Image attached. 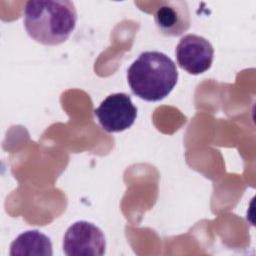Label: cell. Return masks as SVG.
Returning <instances> with one entry per match:
<instances>
[{"mask_svg": "<svg viewBox=\"0 0 256 256\" xmlns=\"http://www.w3.org/2000/svg\"><path fill=\"white\" fill-rule=\"evenodd\" d=\"M24 27L28 35L43 45L65 42L74 31L77 12L68 0H30L23 10Z\"/></svg>", "mask_w": 256, "mask_h": 256, "instance_id": "1", "label": "cell"}, {"mask_svg": "<svg viewBox=\"0 0 256 256\" xmlns=\"http://www.w3.org/2000/svg\"><path fill=\"white\" fill-rule=\"evenodd\" d=\"M178 80L174 61L159 51L142 52L127 70V81L137 97L156 102L167 97Z\"/></svg>", "mask_w": 256, "mask_h": 256, "instance_id": "2", "label": "cell"}, {"mask_svg": "<svg viewBox=\"0 0 256 256\" xmlns=\"http://www.w3.org/2000/svg\"><path fill=\"white\" fill-rule=\"evenodd\" d=\"M105 249L104 233L93 223L77 221L65 232L63 252L67 256H102Z\"/></svg>", "mask_w": 256, "mask_h": 256, "instance_id": "3", "label": "cell"}, {"mask_svg": "<svg viewBox=\"0 0 256 256\" xmlns=\"http://www.w3.org/2000/svg\"><path fill=\"white\" fill-rule=\"evenodd\" d=\"M100 126L109 133L122 132L130 128L137 117V108L129 95L114 93L107 96L94 110Z\"/></svg>", "mask_w": 256, "mask_h": 256, "instance_id": "4", "label": "cell"}, {"mask_svg": "<svg viewBox=\"0 0 256 256\" xmlns=\"http://www.w3.org/2000/svg\"><path fill=\"white\" fill-rule=\"evenodd\" d=\"M176 59L179 66L192 75H199L210 69L214 48L202 36L187 34L183 36L176 46Z\"/></svg>", "mask_w": 256, "mask_h": 256, "instance_id": "5", "label": "cell"}, {"mask_svg": "<svg viewBox=\"0 0 256 256\" xmlns=\"http://www.w3.org/2000/svg\"><path fill=\"white\" fill-rule=\"evenodd\" d=\"M159 31L166 36H179L190 27V13L185 1H163L154 13Z\"/></svg>", "mask_w": 256, "mask_h": 256, "instance_id": "6", "label": "cell"}, {"mask_svg": "<svg viewBox=\"0 0 256 256\" xmlns=\"http://www.w3.org/2000/svg\"><path fill=\"white\" fill-rule=\"evenodd\" d=\"M52 243L38 230L21 233L10 245V256H52Z\"/></svg>", "mask_w": 256, "mask_h": 256, "instance_id": "7", "label": "cell"}]
</instances>
